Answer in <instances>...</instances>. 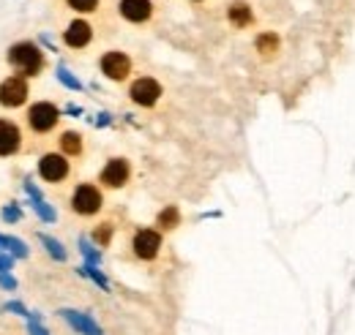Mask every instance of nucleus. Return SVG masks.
Here are the masks:
<instances>
[{"instance_id": "f257e3e1", "label": "nucleus", "mask_w": 355, "mask_h": 335, "mask_svg": "<svg viewBox=\"0 0 355 335\" xmlns=\"http://www.w3.org/2000/svg\"><path fill=\"white\" fill-rule=\"evenodd\" d=\"M8 63L22 74V77H39L42 69H44V55L36 44L31 42H22V44H14L8 49Z\"/></svg>"}, {"instance_id": "f03ea898", "label": "nucleus", "mask_w": 355, "mask_h": 335, "mask_svg": "<svg viewBox=\"0 0 355 335\" xmlns=\"http://www.w3.org/2000/svg\"><path fill=\"white\" fill-rule=\"evenodd\" d=\"M101 191L96 188V185H90V183H83V185H77L74 188V197H71V208L74 212H80V215H96L98 210H101Z\"/></svg>"}, {"instance_id": "7ed1b4c3", "label": "nucleus", "mask_w": 355, "mask_h": 335, "mask_svg": "<svg viewBox=\"0 0 355 335\" xmlns=\"http://www.w3.org/2000/svg\"><path fill=\"white\" fill-rule=\"evenodd\" d=\"M58 120H60V112H58V107H52L49 101L33 104L31 112H28V123H31L33 131H39V134L52 131V128L58 126Z\"/></svg>"}, {"instance_id": "20e7f679", "label": "nucleus", "mask_w": 355, "mask_h": 335, "mask_svg": "<svg viewBox=\"0 0 355 335\" xmlns=\"http://www.w3.org/2000/svg\"><path fill=\"white\" fill-rule=\"evenodd\" d=\"M101 71L107 80L112 82H123L129 74H132V60L123 55V52H107L101 57Z\"/></svg>"}, {"instance_id": "39448f33", "label": "nucleus", "mask_w": 355, "mask_h": 335, "mask_svg": "<svg viewBox=\"0 0 355 335\" xmlns=\"http://www.w3.org/2000/svg\"><path fill=\"white\" fill-rule=\"evenodd\" d=\"M129 96H132L134 104H139V107H153L162 98V84L156 82V80H150V77H139L129 87Z\"/></svg>"}, {"instance_id": "423d86ee", "label": "nucleus", "mask_w": 355, "mask_h": 335, "mask_svg": "<svg viewBox=\"0 0 355 335\" xmlns=\"http://www.w3.org/2000/svg\"><path fill=\"white\" fill-rule=\"evenodd\" d=\"M132 248L134 253L139 256V259H156V253L162 248V235L156 232V229H139L137 235H134L132 240Z\"/></svg>"}, {"instance_id": "0eeeda50", "label": "nucleus", "mask_w": 355, "mask_h": 335, "mask_svg": "<svg viewBox=\"0 0 355 335\" xmlns=\"http://www.w3.org/2000/svg\"><path fill=\"white\" fill-rule=\"evenodd\" d=\"M28 98V82L25 77H8L6 82L0 84V104L3 107H22Z\"/></svg>"}, {"instance_id": "6e6552de", "label": "nucleus", "mask_w": 355, "mask_h": 335, "mask_svg": "<svg viewBox=\"0 0 355 335\" xmlns=\"http://www.w3.org/2000/svg\"><path fill=\"white\" fill-rule=\"evenodd\" d=\"M129 174H132V167L126 159H110L107 167L101 169V183L107 188H123L129 183Z\"/></svg>"}, {"instance_id": "1a4fd4ad", "label": "nucleus", "mask_w": 355, "mask_h": 335, "mask_svg": "<svg viewBox=\"0 0 355 335\" xmlns=\"http://www.w3.org/2000/svg\"><path fill=\"white\" fill-rule=\"evenodd\" d=\"M39 174L44 177L46 183H60V180H66V174H69V161H66V156H60V153H46V156H42V161H39Z\"/></svg>"}, {"instance_id": "9d476101", "label": "nucleus", "mask_w": 355, "mask_h": 335, "mask_svg": "<svg viewBox=\"0 0 355 335\" xmlns=\"http://www.w3.org/2000/svg\"><path fill=\"white\" fill-rule=\"evenodd\" d=\"M22 145V134L11 120H0V156H14Z\"/></svg>"}, {"instance_id": "9b49d317", "label": "nucleus", "mask_w": 355, "mask_h": 335, "mask_svg": "<svg viewBox=\"0 0 355 335\" xmlns=\"http://www.w3.org/2000/svg\"><path fill=\"white\" fill-rule=\"evenodd\" d=\"M60 316L77 330V333H83V335H101V330H98V325L90 319L88 314H80V311H71V308H63L60 311Z\"/></svg>"}, {"instance_id": "f8f14e48", "label": "nucleus", "mask_w": 355, "mask_h": 335, "mask_svg": "<svg viewBox=\"0 0 355 335\" xmlns=\"http://www.w3.org/2000/svg\"><path fill=\"white\" fill-rule=\"evenodd\" d=\"M150 11H153L150 0H121V14L129 22H145L150 17Z\"/></svg>"}, {"instance_id": "ddd939ff", "label": "nucleus", "mask_w": 355, "mask_h": 335, "mask_svg": "<svg viewBox=\"0 0 355 335\" xmlns=\"http://www.w3.org/2000/svg\"><path fill=\"white\" fill-rule=\"evenodd\" d=\"M25 191H28V197H31V205H33V210L39 212V218H42V221H46V224H52V221H55V210L44 202V197L39 194V188L33 185V180H25Z\"/></svg>"}, {"instance_id": "4468645a", "label": "nucleus", "mask_w": 355, "mask_h": 335, "mask_svg": "<svg viewBox=\"0 0 355 335\" xmlns=\"http://www.w3.org/2000/svg\"><path fill=\"white\" fill-rule=\"evenodd\" d=\"M90 36H93V30H90L88 22H83V19H77V22H71L69 25V30H66V44L69 46H74V49H80V46H85L90 42Z\"/></svg>"}, {"instance_id": "2eb2a0df", "label": "nucleus", "mask_w": 355, "mask_h": 335, "mask_svg": "<svg viewBox=\"0 0 355 335\" xmlns=\"http://www.w3.org/2000/svg\"><path fill=\"white\" fill-rule=\"evenodd\" d=\"M60 147H63L66 156H80L83 153V136L77 131H66L60 136Z\"/></svg>"}, {"instance_id": "dca6fc26", "label": "nucleus", "mask_w": 355, "mask_h": 335, "mask_svg": "<svg viewBox=\"0 0 355 335\" xmlns=\"http://www.w3.org/2000/svg\"><path fill=\"white\" fill-rule=\"evenodd\" d=\"M230 22L238 25V28H246V25L252 22V8H249L246 3H235V6L230 8Z\"/></svg>"}, {"instance_id": "f3484780", "label": "nucleus", "mask_w": 355, "mask_h": 335, "mask_svg": "<svg viewBox=\"0 0 355 335\" xmlns=\"http://www.w3.org/2000/svg\"><path fill=\"white\" fill-rule=\"evenodd\" d=\"M156 224H159L162 229H175L178 224H180V212H178L175 205H170V208L162 210L159 218H156Z\"/></svg>"}, {"instance_id": "a211bd4d", "label": "nucleus", "mask_w": 355, "mask_h": 335, "mask_svg": "<svg viewBox=\"0 0 355 335\" xmlns=\"http://www.w3.org/2000/svg\"><path fill=\"white\" fill-rule=\"evenodd\" d=\"M0 248H6V251L11 253V256H17V259H25V256H28L25 243L17 240V237H3V235H0Z\"/></svg>"}, {"instance_id": "6ab92c4d", "label": "nucleus", "mask_w": 355, "mask_h": 335, "mask_svg": "<svg viewBox=\"0 0 355 335\" xmlns=\"http://www.w3.org/2000/svg\"><path fill=\"white\" fill-rule=\"evenodd\" d=\"M257 49L268 57V55H273V52L279 49V39H276L273 33H263V36L257 39Z\"/></svg>"}, {"instance_id": "aec40b11", "label": "nucleus", "mask_w": 355, "mask_h": 335, "mask_svg": "<svg viewBox=\"0 0 355 335\" xmlns=\"http://www.w3.org/2000/svg\"><path fill=\"white\" fill-rule=\"evenodd\" d=\"M42 243L46 246V251H49V256H52V259H58V262H63V259H66V251H63V246H60L58 240H52L49 235H42Z\"/></svg>"}, {"instance_id": "412c9836", "label": "nucleus", "mask_w": 355, "mask_h": 335, "mask_svg": "<svg viewBox=\"0 0 355 335\" xmlns=\"http://www.w3.org/2000/svg\"><path fill=\"white\" fill-rule=\"evenodd\" d=\"M110 237H112V224H101L96 232H93V240L104 248V246H110Z\"/></svg>"}, {"instance_id": "4be33fe9", "label": "nucleus", "mask_w": 355, "mask_h": 335, "mask_svg": "<svg viewBox=\"0 0 355 335\" xmlns=\"http://www.w3.org/2000/svg\"><path fill=\"white\" fill-rule=\"evenodd\" d=\"M83 273H85V275H90V278H93V281H96V284H98L101 289H110L107 278H104V275H101V273L96 270V264H85V267H83Z\"/></svg>"}, {"instance_id": "5701e85b", "label": "nucleus", "mask_w": 355, "mask_h": 335, "mask_svg": "<svg viewBox=\"0 0 355 335\" xmlns=\"http://www.w3.org/2000/svg\"><path fill=\"white\" fill-rule=\"evenodd\" d=\"M69 6H71L74 11H83V14H88V11H96L98 0H69Z\"/></svg>"}, {"instance_id": "b1692460", "label": "nucleus", "mask_w": 355, "mask_h": 335, "mask_svg": "<svg viewBox=\"0 0 355 335\" xmlns=\"http://www.w3.org/2000/svg\"><path fill=\"white\" fill-rule=\"evenodd\" d=\"M80 248H83V253H85L88 264H98V262H101V253L93 251V246H90L88 240H80Z\"/></svg>"}, {"instance_id": "393cba45", "label": "nucleus", "mask_w": 355, "mask_h": 335, "mask_svg": "<svg viewBox=\"0 0 355 335\" xmlns=\"http://www.w3.org/2000/svg\"><path fill=\"white\" fill-rule=\"evenodd\" d=\"M58 80L66 84V87H71V90H80V87H83V84L77 82V80H74V77H71L66 69H58Z\"/></svg>"}, {"instance_id": "a878e982", "label": "nucleus", "mask_w": 355, "mask_h": 335, "mask_svg": "<svg viewBox=\"0 0 355 335\" xmlns=\"http://www.w3.org/2000/svg\"><path fill=\"white\" fill-rule=\"evenodd\" d=\"M0 287H3V289H8V292H14V289H17V281H14V275H11L8 270H0Z\"/></svg>"}, {"instance_id": "bb28decb", "label": "nucleus", "mask_w": 355, "mask_h": 335, "mask_svg": "<svg viewBox=\"0 0 355 335\" xmlns=\"http://www.w3.org/2000/svg\"><path fill=\"white\" fill-rule=\"evenodd\" d=\"M3 218L14 224V221H19V218H22V212H19V208H17V205H8V208H3Z\"/></svg>"}, {"instance_id": "cd10ccee", "label": "nucleus", "mask_w": 355, "mask_h": 335, "mask_svg": "<svg viewBox=\"0 0 355 335\" xmlns=\"http://www.w3.org/2000/svg\"><path fill=\"white\" fill-rule=\"evenodd\" d=\"M31 335H49L44 327L39 325V316H31Z\"/></svg>"}, {"instance_id": "c85d7f7f", "label": "nucleus", "mask_w": 355, "mask_h": 335, "mask_svg": "<svg viewBox=\"0 0 355 335\" xmlns=\"http://www.w3.org/2000/svg\"><path fill=\"white\" fill-rule=\"evenodd\" d=\"M6 311H14V314H19V316H31V314L25 311V305H19V302H8Z\"/></svg>"}, {"instance_id": "c756f323", "label": "nucleus", "mask_w": 355, "mask_h": 335, "mask_svg": "<svg viewBox=\"0 0 355 335\" xmlns=\"http://www.w3.org/2000/svg\"><path fill=\"white\" fill-rule=\"evenodd\" d=\"M14 264V256L11 253H0V270H11Z\"/></svg>"}]
</instances>
